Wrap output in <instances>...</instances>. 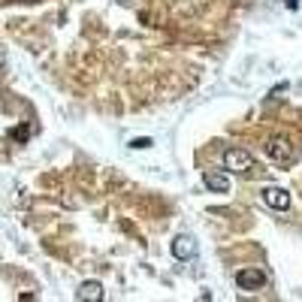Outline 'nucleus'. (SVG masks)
<instances>
[{
    "label": "nucleus",
    "mask_w": 302,
    "mask_h": 302,
    "mask_svg": "<svg viewBox=\"0 0 302 302\" xmlns=\"http://www.w3.org/2000/svg\"><path fill=\"white\" fill-rule=\"evenodd\" d=\"M221 160H224V170H227V173H236V176H251L254 170H260L257 160H254L248 151H242V148H227Z\"/></svg>",
    "instance_id": "obj_1"
},
{
    "label": "nucleus",
    "mask_w": 302,
    "mask_h": 302,
    "mask_svg": "<svg viewBox=\"0 0 302 302\" xmlns=\"http://www.w3.org/2000/svg\"><path fill=\"white\" fill-rule=\"evenodd\" d=\"M266 154H269L272 163H278V166H287V163L296 160V148H293V142H290L287 136H272V139L266 142Z\"/></svg>",
    "instance_id": "obj_2"
},
{
    "label": "nucleus",
    "mask_w": 302,
    "mask_h": 302,
    "mask_svg": "<svg viewBox=\"0 0 302 302\" xmlns=\"http://www.w3.org/2000/svg\"><path fill=\"white\" fill-rule=\"evenodd\" d=\"M263 203L275 212H287L290 209V193L284 187H263Z\"/></svg>",
    "instance_id": "obj_3"
},
{
    "label": "nucleus",
    "mask_w": 302,
    "mask_h": 302,
    "mask_svg": "<svg viewBox=\"0 0 302 302\" xmlns=\"http://www.w3.org/2000/svg\"><path fill=\"white\" fill-rule=\"evenodd\" d=\"M236 284H239V290H260L266 284V275L260 269H239L236 272Z\"/></svg>",
    "instance_id": "obj_4"
},
{
    "label": "nucleus",
    "mask_w": 302,
    "mask_h": 302,
    "mask_svg": "<svg viewBox=\"0 0 302 302\" xmlns=\"http://www.w3.org/2000/svg\"><path fill=\"white\" fill-rule=\"evenodd\" d=\"M173 254H176L179 260H190V257L196 254V242H193V236H179V239L173 242Z\"/></svg>",
    "instance_id": "obj_5"
},
{
    "label": "nucleus",
    "mask_w": 302,
    "mask_h": 302,
    "mask_svg": "<svg viewBox=\"0 0 302 302\" xmlns=\"http://www.w3.org/2000/svg\"><path fill=\"white\" fill-rule=\"evenodd\" d=\"M76 299H94V302H100V299H103V284H100V281H85V284L79 287Z\"/></svg>",
    "instance_id": "obj_6"
},
{
    "label": "nucleus",
    "mask_w": 302,
    "mask_h": 302,
    "mask_svg": "<svg viewBox=\"0 0 302 302\" xmlns=\"http://www.w3.org/2000/svg\"><path fill=\"white\" fill-rule=\"evenodd\" d=\"M206 187H212V190H218V193H227L230 190V179L224 176V173H206Z\"/></svg>",
    "instance_id": "obj_7"
},
{
    "label": "nucleus",
    "mask_w": 302,
    "mask_h": 302,
    "mask_svg": "<svg viewBox=\"0 0 302 302\" xmlns=\"http://www.w3.org/2000/svg\"><path fill=\"white\" fill-rule=\"evenodd\" d=\"M151 145V139H133V148H148Z\"/></svg>",
    "instance_id": "obj_8"
},
{
    "label": "nucleus",
    "mask_w": 302,
    "mask_h": 302,
    "mask_svg": "<svg viewBox=\"0 0 302 302\" xmlns=\"http://www.w3.org/2000/svg\"><path fill=\"white\" fill-rule=\"evenodd\" d=\"M287 3H290V6H296V0H287Z\"/></svg>",
    "instance_id": "obj_9"
}]
</instances>
